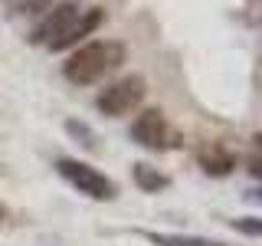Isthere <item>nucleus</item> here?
<instances>
[{
  "instance_id": "1",
  "label": "nucleus",
  "mask_w": 262,
  "mask_h": 246,
  "mask_svg": "<svg viewBox=\"0 0 262 246\" xmlns=\"http://www.w3.org/2000/svg\"><path fill=\"white\" fill-rule=\"evenodd\" d=\"M125 43L118 39H95V43L79 46L69 59L62 63V76L72 86H92V82L105 79L108 72H115L125 63Z\"/></svg>"
},
{
  "instance_id": "2",
  "label": "nucleus",
  "mask_w": 262,
  "mask_h": 246,
  "mask_svg": "<svg viewBox=\"0 0 262 246\" xmlns=\"http://www.w3.org/2000/svg\"><path fill=\"white\" fill-rule=\"evenodd\" d=\"M147 95V79L138 76V72H131V76L112 82V86H105L102 92L95 98V109L105 115V118H125L138 109V105L144 102Z\"/></svg>"
},
{
  "instance_id": "3",
  "label": "nucleus",
  "mask_w": 262,
  "mask_h": 246,
  "mask_svg": "<svg viewBox=\"0 0 262 246\" xmlns=\"http://www.w3.org/2000/svg\"><path fill=\"white\" fill-rule=\"evenodd\" d=\"M59 177H66L79 194H85L89 200H115L118 197V184L112 177H105L102 171H95L92 164L76 161V158H59L56 161Z\"/></svg>"
},
{
  "instance_id": "4",
  "label": "nucleus",
  "mask_w": 262,
  "mask_h": 246,
  "mask_svg": "<svg viewBox=\"0 0 262 246\" xmlns=\"http://www.w3.org/2000/svg\"><path fill=\"white\" fill-rule=\"evenodd\" d=\"M131 138L135 145L147 148V151H167L170 148V125L161 109H144L131 121Z\"/></svg>"
},
{
  "instance_id": "5",
  "label": "nucleus",
  "mask_w": 262,
  "mask_h": 246,
  "mask_svg": "<svg viewBox=\"0 0 262 246\" xmlns=\"http://www.w3.org/2000/svg\"><path fill=\"white\" fill-rule=\"evenodd\" d=\"M79 4L76 0H62V4H56V7H49V13L43 16V23H39L36 30H33V43L36 46H46V49H53L56 39H62L66 36V30L72 27V23L79 20Z\"/></svg>"
},
{
  "instance_id": "6",
  "label": "nucleus",
  "mask_w": 262,
  "mask_h": 246,
  "mask_svg": "<svg viewBox=\"0 0 262 246\" xmlns=\"http://www.w3.org/2000/svg\"><path fill=\"white\" fill-rule=\"evenodd\" d=\"M196 164L210 177H229L236 171V151L226 141H203L196 148Z\"/></svg>"
},
{
  "instance_id": "7",
  "label": "nucleus",
  "mask_w": 262,
  "mask_h": 246,
  "mask_svg": "<svg viewBox=\"0 0 262 246\" xmlns=\"http://www.w3.org/2000/svg\"><path fill=\"white\" fill-rule=\"evenodd\" d=\"M105 23V10L102 7H92V10H82L79 13V20L72 23L69 30H66V36L62 39H56L53 43V53H62V49H72V46H79L85 36H92V33L98 30Z\"/></svg>"
},
{
  "instance_id": "8",
  "label": "nucleus",
  "mask_w": 262,
  "mask_h": 246,
  "mask_svg": "<svg viewBox=\"0 0 262 246\" xmlns=\"http://www.w3.org/2000/svg\"><path fill=\"white\" fill-rule=\"evenodd\" d=\"M131 180H135V187L141 194H161V191L170 187V177L164 174V171L151 168L147 161H135V164H131Z\"/></svg>"
},
{
  "instance_id": "9",
  "label": "nucleus",
  "mask_w": 262,
  "mask_h": 246,
  "mask_svg": "<svg viewBox=\"0 0 262 246\" xmlns=\"http://www.w3.org/2000/svg\"><path fill=\"white\" fill-rule=\"evenodd\" d=\"M144 240L154 246H226L210 236H190V233H158V230H144Z\"/></svg>"
},
{
  "instance_id": "10",
  "label": "nucleus",
  "mask_w": 262,
  "mask_h": 246,
  "mask_svg": "<svg viewBox=\"0 0 262 246\" xmlns=\"http://www.w3.org/2000/svg\"><path fill=\"white\" fill-rule=\"evenodd\" d=\"M66 131H69V135L76 138V141H79L82 148H85V151H92V154H95V151H102V145H98V135H95V131L85 125V121L69 118V121H66Z\"/></svg>"
},
{
  "instance_id": "11",
  "label": "nucleus",
  "mask_w": 262,
  "mask_h": 246,
  "mask_svg": "<svg viewBox=\"0 0 262 246\" xmlns=\"http://www.w3.org/2000/svg\"><path fill=\"white\" fill-rule=\"evenodd\" d=\"M233 230L243 236H262V217H239L233 220Z\"/></svg>"
},
{
  "instance_id": "12",
  "label": "nucleus",
  "mask_w": 262,
  "mask_h": 246,
  "mask_svg": "<svg viewBox=\"0 0 262 246\" xmlns=\"http://www.w3.org/2000/svg\"><path fill=\"white\" fill-rule=\"evenodd\" d=\"M246 171H249L252 177H259V180H262V154L249 151V158H246Z\"/></svg>"
},
{
  "instance_id": "13",
  "label": "nucleus",
  "mask_w": 262,
  "mask_h": 246,
  "mask_svg": "<svg viewBox=\"0 0 262 246\" xmlns=\"http://www.w3.org/2000/svg\"><path fill=\"white\" fill-rule=\"evenodd\" d=\"M252 151L262 154V131H256V135H252Z\"/></svg>"
},
{
  "instance_id": "14",
  "label": "nucleus",
  "mask_w": 262,
  "mask_h": 246,
  "mask_svg": "<svg viewBox=\"0 0 262 246\" xmlns=\"http://www.w3.org/2000/svg\"><path fill=\"white\" fill-rule=\"evenodd\" d=\"M4 223H7V207L0 203V227H4Z\"/></svg>"
}]
</instances>
